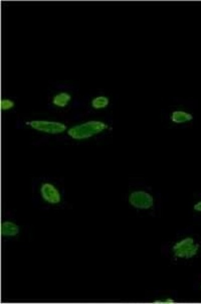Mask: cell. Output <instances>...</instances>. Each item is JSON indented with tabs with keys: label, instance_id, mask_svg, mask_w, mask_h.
<instances>
[{
	"label": "cell",
	"instance_id": "cell-1",
	"mask_svg": "<svg viewBox=\"0 0 201 304\" xmlns=\"http://www.w3.org/2000/svg\"><path fill=\"white\" fill-rule=\"evenodd\" d=\"M109 126L104 121L90 120L70 128L67 134L73 140H86L93 136L100 134L108 129Z\"/></svg>",
	"mask_w": 201,
	"mask_h": 304
},
{
	"label": "cell",
	"instance_id": "cell-12",
	"mask_svg": "<svg viewBox=\"0 0 201 304\" xmlns=\"http://www.w3.org/2000/svg\"><path fill=\"white\" fill-rule=\"evenodd\" d=\"M195 212L201 213V200L197 201V202L194 204L192 207Z\"/></svg>",
	"mask_w": 201,
	"mask_h": 304
},
{
	"label": "cell",
	"instance_id": "cell-7",
	"mask_svg": "<svg viewBox=\"0 0 201 304\" xmlns=\"http://www.w3.org/2000/svg\"><path fill=\"white\" fill-rule=\"evenodd\" d=\"M19 227L12 221H5L2 223L1 234L4 237H15L19 233Z\"/></svg>",
	"mask_w": 201,
	"mask_h": 304
},
{
	"label": "cell",
	"instance_id": "cell-3",
	"mask_svg": "<svg viewBox=\"0 0 201 304\" xmlns=\"http://www.w3.org/2000/svg\"><path fill=\"white\" fill-rule=\"evenodd\" d=\"M128 201L133 208L140 210L151 209L155 203L151 193L142 190H135L130 193Z\"/></svg>",
	"mask_w": 201,
	"mask_h": 304
},
{
	"label": "cell",
	"instance_id": "cell-2",
	"mask_svg": "<svg viewBox=\"0 0 201 304\" xmlns=\"http://www.w3.org/2000/svg\"><path fill=\"white\" fill-rule=\"evenodd\" d=\"M200 246L195 238L185 237L173 244L171 252L174 257L178 260H190L196 257L200 251Z\"/></svg>",
	"mask_w": 201,
	"mask_h": 304
},
{
	"label": "cell",
	"instance_id": "cell-4",
	"mask_svg": "<svg viewBox=\"0 0 201 304\" xmlns=\"http://www.w3.org/2000/svg\"><path fill=\"white\" fill-rule=\"evenodd\" d=\"M32 129L50 135L61 134L67 130L66 125L62 122L49 120H32L27 122Z\"/></svg>",
	"mask_w": 201,
	"mask_h": 304
},
{
	"label": "cell",
	"instance_id": "cell-9",
	"mask_svg": "<svg viewBox=\"0 0 201 304\" xmlns=\"http://www.w3.org/2000/svg\"><path fill=\"white\" fill-rule=\"evenodd\" d=\"M90 104H91L93 109L95 110L104 109L109 106L110 100L108 97L98 96L93 98Z\"/></svg>",
	"mask_w": 201,
	"mask_h": 304
},
{
	"label": "cell",
	"instance_id": "cell-11",
	"mask_svg": "<svg viewBox=\"0 0 201 304\" xmlns=\"http://www.w3.org/2000/svg\"><path fill=\"white\" fill-rule=\"evenodd\" d=\"M176 302V301L171 297L163 298L153 301V303L157 304H172Z\"/></svg>",
	"mask_w": 201,
	"mask_h": 304
},
{
	"label": "cell",
	"instance_id": "cell-10",
	"mask_svg": "<svg viewBox=\"0 0 201 304\" xmlns=\"http://www.w3.org/2000/svg\"><path fill=\"white\" fill-rule=\"evenodd\" d=\"M15 106V102L10 99H2L0 101V107L2 111H8Z\"/></svg>",
	"mask_w": 201,
	"mask_h": 304
},
{
	"label": "cell",
	"instance_id": "cell-8",
	"mask_svg": "<svg viewBox=\"0 0 201 304\" xmlns=\"http://www.w3.org/2000/svg\"><path fill=\"white\" fill-rule=\"evenodd\" d=\"M72 96L67 92H61L56 94L52 99V104L59 108L66 107L72 101Z\"/></svg>",
	"mask_w": 201,
	"mask_h": 304
},
{
	"label": "cell",
	"instance_id": "cell-6",
	"mask_svg": "<svg viewBox=\"0 0 201 304\" xmlns=\"http://www.w3.org/2000/svg\"><path fill=\"white\" fill-rule=\"evenodd\" d=\"M171 120L172 123L182 125L189 123L193 120L194 116L191 113L184 110H175L171 113Z\"/></svg>",
	"mask_w": 201,
	"mask_h": 304
},
{
	"label": "cell",
	"instance_id": "cell-5",
	"mask_svg": "<svg viewBox=\"0 0 201 304\" xmlns=\"http://www.w3.org/2000/svg\"><path fill=\"white\" fill-rule=\"evenodd\" d=\"M40 193L45 202L56 205L61 202L62 197L60 192L55 185L50 183L42 184L40 187Z\"/></svg>",
	"mask_w": 201,
	"mask_h": 304
},
{
	"label": "cell",
	"instance_id": "cell-13",
	"mask_svg": "<svg viewBox=\"0 0 201 304\" xmlns=\"http://www.w3.org/2000/svg\"><path fill=\"white\" fill-rule=\"evenodd\" d=\"M200 289H201V285H200Z\"/></svg>",
	"mask_w": 201,
	"mask_h": 304
}]
</instances>
